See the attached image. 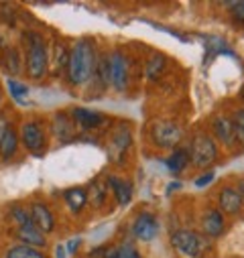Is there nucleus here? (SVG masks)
Wrapping results in <instances>:
<instances>
[{
	"label": "nucleus",
	"instance_id": "obj_1",
	"mask_svg": "<svg viewBox=\"0 0 244 258\" xmlns=\"http://www.w3.org/2000/svg\"><path fill=\"white\" fill-rule=\"evenodd\" d=\"M96 51L94 45L88 39H82L74 45L70 51V61H68V80L72 86H82L94 78L96 72Z\"/></svg>",
	"mask_w": 244,
	"mask_h": 258
},
{
	"label": "nucleus",
	"instance_id": "obj_2",
	"mask_svg": "<svg viewBox=\"0 0 244 258\" xmlns=\"http://www.w3.org/2000/svg\"><path fill=\"white\" fill-rule=\"evenodd\" d=\"M23 43L27 47V76L31 80L45 78L49 57H47V47H45L43 37L35 31H27L23 35Z\"/></svg>",
	"mask_w": 244,
	"mask_h": 258
},
{
	"label": "nucleus",
	"instance_id": "obj_3",
	"mask_svg": "<svg viewBox=\"0 0 244 258\" xmlns=\"http://www.w3.org/2000/svg\"><path fill=\"white\" fill-rule=\"evenodd\" d=\"M173 248L188 258H200L206 250H210V240L194 230H177L171 234Z\"/></svg>",
	"mask_w": 244,
	"mask_h": 258
},
{
	"label": "nucleus",
	"instance_id": "obj_4",
	"mask_svg": "<svg viewBox=\"0 0 244 258\" xmlns=\"http://www.w3.org/2000/svg\"><path fill=\"white\" fill-rule=\"evenodd\" d=\"M216 143L206 137V135H198L192 143V149H190V161L194 167H210L214 161H216Z\"/></svg>",
	"mask_w": 244,
	"mask_h": 258
},
{
	"label": "nucleus",
	"instance_id": "obj_5",
	"mask_svg": "<svg viewBox=\"0 0 244 258\" xmlns=\"http://www.w3.org/2000/svg\"><path fill=\"white\" fill-rule=\"evenodd\" d=\"M153 143L161 149H173L181 143L183 139V131L181 126L175 122H157L153 124V131H151Z\"/></svg>",
	"mask_w": 244,
	"mask_h": 258
},
{
	"label": "nucleus",
	"instance_id": "obj_6",
	"mask_svg": "<svg viewBox=\"0 0 244 258\" xmlns=\"http://www.w3.org/2000/svg\"><path fill=\"white\" fill-rule=\"evenodd\" d=\"M21 141L25 145V149L33 155H41L45 151V145H47V139H45V133L39 122H25L23 124V131H21Z\"/></svg>",
	"mask_w": 244,
	"mask_h": 258
},
{
	"label": "nucleus",
	"instance_id": "obj_7",
	"mask_svg": "<svg viewBox=\"0 0 244 258\" xmlns=\"http://www.w3.org/2000/svg\"><path fill=\"white\" fill-rule=\"evenodd\" d=\"M108 72H110V82L118 92L127 90V86H129V63H127V57L120 51H114L108 57Z\"/></svg>",
	"mask_w": 244,
	"mask_h": 258
},
{
	"label": "nucleus",
	"instance_id": "obj_8",
	"mask_svg": "<svg viewBox=\"0 0 244 258\" xmlns=\"http://www.w3.org/2000/svg\"><path fill=\"white\" fill-rule=\"evenodd\" d=\"M159 232V224H157V218L151 216V214H139V218L135 220L133 224V234L143 240V242H151Z\"/></svg>",
	"mask_w": 244,
	"mask_h": 258
},
{
	"label": "nucleus",
	"instance_id": "obj_9",
	"mask_svg": "<svg viewBox=\"0 0 244 258\" xmlns=\"http://www.w3.org/2000/svg\"><path fill=\"white\" fill-rule=\"evenodd\" d=\"M29 214H31V220H33V226L37 230H41L43 234H49L55 230V220H53V214L49 212V208L45 204H31L29 208Z\"/></svg>",
	"mask_w": 244,
	"mask_h": 258
},
{
	"label": "nucleus",
	"instance_id": "obj_10",
	"mask_svg": "<svg viewBox=\"0 0 244 258\" xmlns=\"http://www.w3.org/2000/svg\"><path fill=\"white\" fill-rule=\"evenodd\" d=\"M202 230L206 236L210 238H218L224 234L226 230V222H224V216L220 210H208L204 216H202Z\"/></svg>",
	"mask_w": 244,
	"mask_h": 258
},
{
	"label": "nucleus",
	"instance_id": "obj_11",
	"mask_svg": "<svg viewBox=\"0 0 244 258\" xmlns=\"http://www.w3.org/2000/svg\"><path fill=\"white\" fill-rule=\"evenodd\" d=\"M242 200H240V196H238V191L236 189H232V187H226V189H222V193H220V198H218V206H220V212L222 214H230V216H236V214H240V210H242Z\"/></svg>",
	"mask_w": 244,
	"mask_h": 258
},
{
	"label": "nucleus",
	"instance_id": "obj_12",
	"mask_svg": "<svg viewBox=\"0 0 244 258\" xmlns=\"http://www.w3.org/2000/svg\"><path fill=\"white\" fill-rule=\"evenodd\" d=\"M106 181H108V185L114 189L116 202H118L120 206H127V204L133 200V183H131L129 179H120V177L110 175Z\"/></svg>",
	"mask_w": 244,
	"mask_h": 258
},
{
	"label": "nucleus",
	"instance_id": "obj_13",
	"mask_svg": "<svg viewBox=\"0 0 244 258\" xmlns=\"http://www.w3.org/2000/svg\"><path fill=\"white\" fill-rule=\"evenodd\" d=\"M15 236H17V238L21 240V244H25V246L43 248V246L47 244V240H45V234H43L41 230H37L35 226H21V228H17Z\"/></svg>",
	"mask_w": 244,
	"mask_h": 258
},
{
	"label": "nucleus",
	"instance_id": "obj_14",
	"mask_svg": "<svg viewBox=\"0 0 244 258\" xmlns=\"http://www.w3.org/2000/svg\"><path fill=\"white\" fill-rule=\"evenodd\" d=\"M72 118L82 126V128H98L106 122V118L94 110H86V108H74L72 110Z\"/></svg>",
	"mask_w": 244,
	"mask_h": 258
},
{
	"label": "nucleus",
	"instance_id": "obj_15",
	"mask_svg": "<svg viewBox=\"0 0 244 258\" xmlns=\"http://www.w3.org/2000/svg\"><path fill=\"white\" fill-rule=\"evenodd\" d=\"M0 61H3V68L7 70V74H11V76H19L21 70H23L21 53H19V49H15V47H5Z\"/></svg>",
	"mask_w": 244,
	"mask_h": 258
},
{
	"label": "nucleus",
	"instance_id": "obj_16",
	"mask_svg": "<svg viewBox=\"0 0 244 258\" xmlns=\"http://www.w3.org/2000/svg\"><path fill=\"white\" fill-rule=\"evenodd\" d=\"M64 198H66L68 208H70L74 214H80V212L86 208V204H88V191L82 189V187H72V189H68V191L64 193Z\"/></svg>",
	"mask_w": 244,
	"mask_h": 258
},
{
	"label": "nucleus",
	"instance_id": "obj_17",
	"mask_svg": "<svg viewBox=\"0 0 244 258\" xmlns=\"http://www.w3.org/2000/svg\"><path fill=\"white\" fill-rule=\"evenodd\" d=\"M214 133H216V137L220 139V143H224V145H232L234 143V128H232V122H230V118H226V116H220V118H216L214 120Z\"/></svg>",
	"mask_w": 244,
	"mask_h": 258
},
{
	"label": "nucleus",
	"instance_id": "obj_18",
	"mask_svg": "<svg viewBox=\"0 0 244 258\" xmlns=\"http://www.w3.org/2000/svg\"><path fill=\"white\" fill-rule=\"evenodd\" d=\"M108 189V181L106 179H96L92 185H90V191H88V200L92 202L94 208H102L104 202H106V191Z\"/></svg>",
	"mask_w": 244,
	"mask_h": 258
},
{
	"label": "nucleus",
	"instance_id": "obj_19",
	"mask_svg": "<svg viewBox=\"0 0 244 258\" xmlns=\"http://www.w3.org/2000/svg\"><path fill=\"white\" fill-rule=\"evenodd\" d=\"M19 149V139H17V133H15V128H7V133L3 137V141H0V157L3 159H11L15 157Z\"/></svg>",
	"mask_w": 244,
	"mask_h": 258
},
{
	"label": "nucleus",
	"instance_id": "obj_20",
	"mask_svg": "<svg viewBox=\"0 0 244 258\" xmlns=\"http://www.w3.org/2000/svg\"><path fill=\"white\" fill-rule=\"evenodd\" d=\"M165 163L171 169V173H181L183 169L188 167V163H190V151L188 149H175Z\"/></svg>",
	"mask_w": 244,
	"mask_h": 258
},
{
	"label": "nucleus",
	"instance_id": "obj_21",
	"mask_svg": "<svg viewBox=\"0 0 244 258\" xmlns=\"http://www.w3.org/2000/svg\"><path fill=\"white\" fill-rule=\"evenodd\" d=\"M5 258H47L39 248L33 246H25V244H17L13 248L7 250Z\"/></svg>",
	"mask_w": 244,
	"mask_h": 258
},
{
	"label": "nucleus",
	"instance_id": "obj_22",
	"mask_svg": "<svg viewBox=\"0 0 244 258\" xmlns=\"http://www.w3.org/2000/svg\"><path fill=\"white\" fill-rule=\"evenodd\" d=\"M53 122H55V133L61 141H68L74 137V122L70 120L68 114H57Z\"/></svg>",
	"mask_w": 244,
	"mask_h": 258
},
{
	"label": "nucleus",
	"instance_id": "obj_23",
	"mask_svg": "<svg viewBox=\"0 0 244 258\" xmlns=\"http://www.w3.org/2000/svg\"><path fill=\"white\" fill-rule=\"evenodd\" d=\"M68 61H70V53L68 49L57 43L55 45V53H53V68H55V74H61L64 70H68Z\"/></svg>",
	"mask_w": 244,
	"mask_h": 258
},
{
	"label": "nucleus",
	"instance_id": "obj_24",
	"mask_svg": "<svg viewBox=\"0 0 244 258\" xmlns=\"http://www.w3.org/2000/svg\"><path fill=\"white\" fill-rule=\"evenodd\" d=\"M7 86H9V92H11L13 100H17L19 104H25L27 94H29V88H27L25 84H21V82L13 80V78H9V80H7Z\"/></svg>",
	"mask_w": 244,
	"mask_h": 258
},
{
	"label": "nucleus",
	"instance_id": "obj_25",
	"mask_svg": "<svg viewBox=\"0 0 244 258\" xmlns=\"http://www.w3.org/2000/svg\"><path fill=\"white\" fill-rule=\"evenodd\" d=\"M131 143V133H129V128H116V133L112 137V149H116L118 153H122Z\"/></svg>",
	"mask_w": 244,
	"mask_h": 258
},
{
	"label": "nucleus",
	"instance_id": "obj_26",
	"mask_svg": "<svg viewBox=\"0 0 244 258\" xmlns=\"http://www.w3.org/2000/svg\"><path fill=\"white\" fill-rule=\"evenodd\" d=\"M163 68H165V57H163V55L153 57V59L149 61V66H147V78H149V80H157V78L161 76Z\"/></svg>",
	"mask_w": 244,
	"mask_h": 258
},
{
	"label": "nucleus",
	"instance_id": "obj_27",
	"mask_svg": "<svg viewBox=\"0 0 244 258\" xmlns=\"http://www.w3.org/2000/svg\"><path fill=\"white\" fill-rule=\"evenodd\" d=\"M232 128H234V137L244 145V110H238L232 116Z\"/></svg>",
	"mask_w": 244,
	"mask_h": 258
},
{
	"label": "nucleus",
	"instance_id": "obj_28",
	"mask_svg": "<svg viewBox=\"0 0 244 258\" xmlns=\"http://www.w3.org/2000/svg\"><path fill=\"white\" fill-rule=\"evenodd\" d=\"M13 220L17 222V226H33V220H31V214L25 210V208H13Z\"/></svg>",
	"mask_w": 244,
	"mask_h": 258
},
{
	"label": "nucleus",
	"instance_id": "obj_29",
	"mask_svg": "<svg viewBox=\"0 0 244 258\" xmlns=\"http://www.w3.org/2000/svg\"><path fill=\"white\" fill-rule=\"evenodd\" d=\"M116 258H143L131 244H125V246H118V256Z\"/></svg>",
	"mask_w": 244,
	"mask_h": 258
},
{
	"label": "nucleus",
	"instance_id": "obj_30",
	"mask_svg": "<svg viewBox=\"0 0 244 258\" xmlns=\"http://www.w3.org/2000/svg\"><path fill=\"white\" fill-rule=\"evenodd\" d=\"M228 7L232 9V15H234V19H238V21H244V3H230Z\"/></svg>",
	"mask_w": 244,
	"mask_h": 258
},
{
	"label": "nucleus",
	"instance_id": "obj_31",
	"mask_svg": "<svg viewBox=\"0 0 244 258\" xmlns=\"http://www.w3.org/2000/svg\"><path fill=\"white\" fill-rule=\"evenodd\" d=\"M212 181H214V173H206L204 177L196 179V185H198V187H204V185H208V183H212Z\"/></svg>",
	"mask_w": 244,
	"mask_h": 258
},
{
	"label": "nucleus",
	"instance_id": "obj_32",
	"mask_svg": "<svg viewBox=\"0 0 244 258\" xmlns=\"http://www.w3.org/2000/svg\"><path fill=\"white\" fill-rule=\"evenodd\" d=\"M7 128H9V122H7L5 118H0V141H3V137H5V133H7Z\"/></svg>",
	"mask_w": 244,
	"mask_h": 258
},
{
	"label": "nucleus",
	"instance_id": "obj_33",
	"mask_svg": "<svg viewBox=\"0 0 244 258\" xmlns=\"http://www.w3.org/2000/svg\"><path fill=\"white\" fill-rule=\"evenodd\" d=\"M236 191H238V196H240V200L244 202V179H240V181H238V187H236Z\"/></svg>",
	"mask_w": 244,
	"mask_h": 258
},
{
	"label": "nucleus",
	"instance_id": "obj_34",
	"mask_svg": "<svg viewBox=\"0 0 244 258\" xmlns=\"http://www.w3.org/2000/svg\"><path fill=\"white\" fill-rule=\"evenodd\" d=\"M57 258H66V248L64 246H57Z\"/></svg>",
	"mask_w": 244,
	"mask_h": 258
},
{
	"label": "nucleus",
	"instance_id": "obj_35",
	"mask_svg": "<svg viewBox=\"0 0 244 258\" xmlns=\"http://www.w3.org/2000/svg\"><path fill=\"white\" fill-rule=\"evenodd\" d=\"M173 189H179V183H171V185H167V191L171 193Z\"/></svg>",
	"mask_w": 244,
	"mask_h": 258
},
{
	"label": "nucleus",
	"instance_id": "obj_36",
	"mask_svg": "<svg viewBox=\"0 0 244 258\" xmlns=\"http://www.w3.org/2000/svg\"><path fill=\"white\" fill-rule=\"evenodd\" d=\"M78 244H80V240H76V242H72V244H70V250H76V248H78Z\"/></svg>",
	"mask_w": 244,
	"mask_h": 258
},
{
	"label": "nucleus",
	"instance_id": "obj_37",
	"mask_svg": "<svg viewBox=\"0 0 244 258\" xmlns=\"http://www.w3.org/2000/svg\"><path fill=\"white\" fill-rule=\"evenodd\" d=\"M242 98H244V92H242Z\"/></svg>",
	"mask_w": 244,
	"mask_h": 258
}]
</instances>
